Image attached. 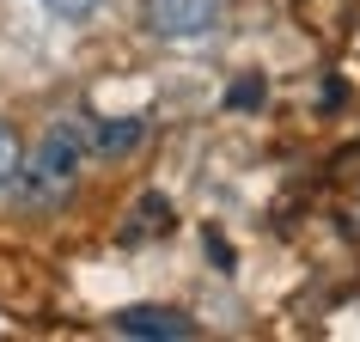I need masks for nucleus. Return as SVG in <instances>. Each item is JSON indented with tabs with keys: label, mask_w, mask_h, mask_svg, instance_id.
<instances>
[{
	"label": "nucleus",
	"mask_w": 360,
	"mask_h": 342,
	"mask_svg": "<svg viewBox=\"0 0 360 342\" xmlns=\"http://www.w3.org/2000/svg\"><path fill=\"white\" fill-rule=\"evenodd\" d=\"M86 159H92V134L79 116H56L43 141L25 153V171H19V202L25 208H61L68 196L79 190V177H86Z\"/></svg>",
	"instance_id": "obj_1"
},
{
	"label": "nucleus",
	"mask_w": 360,
	"mask_h": 342,
	"mask_svg": "<svg viewBox=\"0 0 360 342\" xmlns=\"http://www.w3.org/2000/svg\"><path fill=\"white\" fill-rule=\"evenodd\" d=\"M214 25H220V0H147V31L165 43L214 37Z\"/></svg>",
	"instance_id": "obj_2"
},
{
	"label": "nucleus",
	"mask_w": 360,
	"mask_h": 342,
	"mask_svg": "<svg viewBox=\"0 0 360 342\" xmlns=\"http://www.w3.org/2000/svg\"><path fill=\"white\" fill-rule=\"evenodd\" d=\"M116 336H147V342H184L195 336V324L184 312H171V305H129V312H116L110 318Z\"/></svg>",
	"instance_id": "obj_3"
},
{
	"label": "nucleus",
	"mask_w": 360,
	"mask_h": 342,
	"mask_svg": "<svg viewBox=\"0 0 360 342\" xmlns=\"http://www.w3.org/2000/svg\"><path fill=\"white\" fill-rule=\"evenodd\" d=\"M86 134H92V153L122 159V153H134L147 141V122H141V116H104V122H86Z\"/></svg>",
	"instance_id": "obj_4"
},
{
	"label": "nucleus",
	"mask_w": 360,
	"mask_h": 342,
	"mask_svg": "<svg viewBox=\"0 0 360 342\" xmlns=\"http://www.w3.org/2000/svg\"><path fill=\"white\" fill-rule=\"evenodd\" d=\"M19 171H25V147H19V134L0 122V202L19 190Z\"/></svg>",
	"instance_id": "obj_5"
},
{
	"label": "nucleus",
	"mask_w": 360,
	"mask_h": 342,
	"mask_svg": "<svg viewBox=\"0 0 360 342\" xmlns=\"http://www.w3.org/2000/svg\"><path fill=\"white\" fill-rule=\"evenodd\" d=\"M37 6H49V13H56V19H92L98 6H104V0H37Z\"/></svg>",
	"instance_id": "obj_6"
},
{
	"label": "nucleus",
	"mask_w": 360,
	"mask_h": 342,
	"mask_svg": "<svg viewBox=\"0 0 360 342\" xmlns=\"http://www.w3.org/2000/svg\"><path fill=\"white\" fill-rule=\"evenodd\" d=\"M226 104H232V110H257V104H263V80H245V86H232Z\"/></svg>",
	"instance_id": "obj_7"
}]
</instances>
